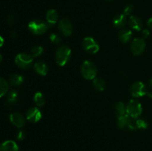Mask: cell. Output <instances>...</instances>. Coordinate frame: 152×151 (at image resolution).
Segmentation results:
<instances>
[{
    "mask_svg": "<svg viewBox=\"0 0 152 151\" xmlns=\"http://www.w3.org/2000/svg\"><path fill=\"white\" fill-rule=\"evenodd\" d=\"M81 73L86 79L93 80L97 75V68L93 62L86 60L81 65Z\"/></svg>",
    "mask_w": 152,
    "mask_h": 151,
    "instance_id": "cell-1",
    "label": "cell"
},
{
    "mask_svg": "<svg viewBox=\"0 0 152 151\" xmlns=\"http://www.w3.org/2000/svg\"><path fill=\"white\" fill-rule=\"evenodd\" d=\"M71 50L68 46H60L55 53V61L59 66H65L69 61Z\"/></svg>",
    "mask_w": 152,
    "mask_h": 151,
    "instance_id": "cell-2",
    "label": "cell"
},
{
    "mask_svg": "<svg viewBox=\"0 0 152 151\" xmlns=\"http://www.w3.org/2000/svg\"><path fill=\"white\" fill-rule=\"evenodd\" d=\"M49 25L44 21L39 19H34L28 23V30L30 32L35 35H42L47 32Z\"/></svg>",
    "mask_w": 152,
    "mask_h": 151,
    "instance_id": "cell-3",
    "label": "cell"
},
{
    "mask_svg": "<svg viewBox=\"0 0 152 151\" xmlns=\"http://www.w3.org/2000/svg\"><path fill=\"white\" fill-rule=\"evenodd\" d=\"M142 113V107L140 102L132 99L126 105V114L132 118H139Z\"/></svg>",
    "mask_w": 152,
    "mask_h": 151,
    "instance_id": "cell-4",
    "label": "cell"
},
{
    "mask_svg": "<svg viewBox=\"0 0 152 151\" xmlns=\"http://www.w3.org/2000/svg\"><path fill=\"white\" fill-rule=\"evenodd\" d=\"M34 62V57L28 53H19L15 57V64L16 66L23 70H26L31 67Z\"/></svg>",
    "mask_w": 152,
    "mask_h": 151,
    "instance_id": "cell-5",
    "label": "cell"
},
{
    "mask_svg": "<svg viewBox=\"0 0 152 151\" xmlns=\"http://www.w3.org/2000/svg\"><path fill=\"white\" fill-rule=\"evenodd\" d=\"M117 126L121 130H136L134 125V118H132L127 114L117 118Z\"/></svg>",
    "mask_w": 152,
    "mask_h": 151,
    "instance_id": "cell-6",
    "label": "cell"
},
{
    "mask_svg": "<svg viewBox=\"0 0 152 151\" xmlns=\"http://www.w3.org/2000/svg\"><path fill=\"white\" fill-rule=\"evenodd\" d=\"M130 93L133 97L140 98L145 96L148 93L146 86L142 81H135L130 87Z\"/></svg>",
    "mask_w": 152,
    "mask_h": 151,
    "instance_id": "cell-7",
    "label": "cell"
},
{
    "mask_svg": "<svg viewBox=\"0 0 152 151\" xmlns=\"http://www.w3.org/2000/svg\"><path fill=\"white\" fill-rule=\"evenodd\" d=\"M146 43L142 38H134L131 43V50L134 56H140L145 51Z\"/></svg>",
    "mask_w": 152,
    "mask_h": 151,
    "instance_id": "cell-8",
    "label": "cell"
},
{
    "mask_svg": "<svg viewBox=\"0 0 152 151\" xmlns=\"http://www.w3.org/2000/svg\"><path fill=\"white\" fill-rule=\"evenodd\" d=\"M83 47L91 54L97 53L99 50V44L92 37H86L83 41Z\"/></svg>",
    "mask_w": 152,
    "mask_h": 151,
    "instance_id": "cell-9",
    "label": "cell"
},
{
    "mask_svg": "<svg viewBox=\"0 0 152 151\" xmlns=\"http://www.w3.org/2000/svg\"><path fill=\"white\" fill-rule=\"evenodd\" d=\"M58 28L61 33L65 36H70L72 33L73 26L69 19H62L59 20Z\"/></svg>",
    "mask_w": 152,
    "mask_h": 151,
    "instance_id": "cell-10",
    "label": "cell"
},
{
    "mask_svg": "<svg viewBox=\"0 0 152 151\" xmlns=\"http://www.w3.org/2000/svg\"><path fill=\"white\" fill-rule=\"evenodd\" d=\"M42 116V114L40 110L36 107L30 108L26 113V119L30 122H37L41 119Z\"/></svg>",
    "mask_w": 152,
    "mask_h": 151,
    "instance_id": "cell-11",
    "label": "cell"
},
{
    "mask_svg": "<svg viewBox=\"0 0 152 151\" xmlns=\"http://www.w3.org/2000/svg\"><path fill=\"white\" fill-rule=\"evenodd\" d=\"M10 121L12 124L18 128H21L25 124V118L22 113L18 112L12 113L10 115Z\"/></svg>",
    "mask_w": 152,
    "mask_h": 151,
    "instance_id": "cell-12",
    "label": "cell"
},
{
    "mask_svg": "<svg viewBox=\"0 0 152 151\" xmlns=\"http://www.w3.org/2000/svg\"><path fill=\"white\" fill-rule=\"evenodd\" d=\"M129 25L132 29L136 31L142 30V21L139 17L135 16H131L129 19Z\"/></svg>",
    "mask_w": 152,
    "mask_h": 151,
    "instance_id": "cell-13",
    "label": "cell"
},
{
    "mask_svg": "<svg viewBox=\"0 0 152 151\" xmlns=\"http://www.w3.org/2000/svg\"><path fill=\"white\" fill-rule=\"evenodd\" d=\"M59 20V14L57 11L54 9H50L48 10L46 13V21H47L48 25L51 26V25H56Z\"/></svg>",
    "mask_w": 152,
    "mask_h": 151,
    "instance_id": "cell-14",
    "label": "cell"
},
{
    "mask_svg": "<svg viewBox=\"0 0 152 151\" xmlns=\"http://www.w3.org/2000/svg\"><path fill=\"white\" fill-rule=\"evenodd\" d=\"M0 151H19V146L12 140H7L0 144Z\"/></svg>",
    "mask_w": 152,
    "mask_h": 151,
    "instance_id": "cell-15",
    "label": "cell"
},
{
    "mask_svg": "<svg viewBox=\"0 0 152 151\" xmlns=\"http://www.w3.org/2000/svg\"><path fill=\"white\" fill-rule=\"evenodd\" d=\"M127 23V19L126 16L123 13H120V14L116 15L113 19V25L115 28L121 29L125 27V25Z\"/></svg>",
    "mask_w": 152,
    "mask_h": 151,
    "instance_id": "cell-16",
    "label": "cell"
},
{
    "mask_svg": "<svg viewBox=\"0 0 152 151\" xmlns=\"http://www.w3.org/2000/svg\"><path fill=\"white\" fill-rule=\"evenodd\" d=\"M118 38L121 42L128 43L132 40V31L127 28H123L120 30L118 34Z\"/></svg>",
    "mask_w": 152,
    "mask_h": 151,
    "instance_id": "cell-17",
    "label": "cell"
},
{
    "mask_svg": "<svg viewBox=\"0 0 152 151\" xmlns=\"http://www.w3.org/2000/svg\"><path fill=\"white\" fill-rule=\"evenodd\" d=\"M34 70L37 72V74L41 76H45L48 72V67L46 63L43 61H38L35 62L34 65Z\"/></svg>",
    "mask_w": 152,
    "mask_h": 151,
    "instance_id": "cell-18",
    "label": "cell"
},
{
    "mask_svg": "<svg viewBox=\"0 0 152 151\" xmlns=\"http://www.w3.org/2000/svg\"><path fill=\"white\" fill-rule=\"evenodd\" d=\"M23 81L24 78L22 77V76L19 75V74H13L10 76L8 80L9 84L13 87H18V86L21 85Z\"/></svg>",
    "mask_w": 152,
    "mask_h": 151,
    "instance_id": "cell-19",
    "label": "cell"
},
{
    "mask_svg": "<svg viewBox=\"0 0 152 151\" xmlns=\"http://www.w3.org/2000/svg\"><path fill=\"white\" fill-rule=\"evenodd\" d=\"M114 110H115L116 114L117 117L122 116L123 115L126 114V105L123 102H118L115 105L114 107Z\"/></svg>",
    "mask_w": 152,
    "mask_h": 151,
    "instance_id": "cell-20",
    "label": "cell"
},
{
    "mask_svg": "<svg viewBox=\"0 0 152 151\" xmlns=\"http://www.w3.org/2000/svg\"><path fill=\"white\" fill-rule=\"evenodd\" d=\"M9 90V83L4 78L0 77V98L5 96Z\"/></svg>",
    "mask_w": 152,
    "mask_h": 151,
    "instance_id": "cell-21",
    "label": "cell"
},
{
    "mask_svg": "<svg viewBox=\"0 0 152 151\" xmlns=\"http://www.w3.org/2000/svg\"><path fill=\"white\" fill-rule=\"evenodd\" d=\"M93 86L98 91H102L105 88V82L102 78H95L93 79Z\"/></svg>",
    "mask_w": 152,
    "mask_h": 151,
    "instance_id": "cell-22",
    "label": "cell"
},
{
    "mask_svg": "<svg viewBox=\"0 0 152 151\" xmlns=\"http://www.w3.org/2000/svg\"><path fill=\"white\" fill-rule=\"evenodd\" d=\"M34 101L35 102L36 105L38 107H42L45 105V96L41 92H37V93L34 94Z\"/></svg>",
    "mask_w": 152,
    "mask_h": 151,
    "instance_id": "cell-23",
    "label": "cell"
},
{
    "mask_svg": "<svg viewBox=\"0 0 152 151\" xmlns=\"http://www.w3.org/2000/svg\"><path fill=\"white\" fill-rule=\"evenodd\" d=\"M18 99V93L16 90H13L7 93V101L10 104L16 103Z\"/></svg>",
    "mask_w": 152,
    "mask_h": 151,
    "instance_id": "cell-24",
    "label": "cell"
},
{
    "mask_svg": "<svg viewBox=\"0 0 152 151\" xmlns=\"http://www.w3.org/2000/svg\"><path fill=\"white\" fill-rule=\"evenodd\" d=\"M134 125L136 129H146L148 127L147 121L142 118H134Z\"/></svg>",
    "mask_w": 152,
    "mask_h": 151,
    "instance_id": "cell-25",
    "label": "cell"
},
{
    "mask_svg": "<svg viewBox=\"0 0 152 151\" xmlns=\"http://www.w3.org/2000/svg\"><path fill=\"white\" fill-rule=\"evenodd\" d=\"M43 51H44V49L41 46H36V47H33L31 50V55L34 58L38 57L40 55L42 54Z\"/></svg>",
    "mask_w": 152,
    "mask_h": 151,
    "instance_id": "cell-26",
    "label": "cell"
},
{
    "mask_svg": "<svg viewBox=\"0 0 152 151\" xmlns=\"http://www.w3.org/2000/svg\"><path fill=\"white\" fill-rule=\"evenodd\" d=\"M49 38H50V41L55 44H59L61 42V40H62L60 36L57 33H51Z\"/></svg>",
    "mask_w": 152,
    "mask_h": 151,
    "instance_id": "cell-27",
    "label": "cell"
},
{
    "mask_svg": "<svg viewBox=\"0 0 152 151\" xmlns=\"http://www.w3.org/2000/svg\"><path fill=\"white\" fill-rule=\"evenodd\" d=\"M133 10H134L133 5H132V4H129V5H127L124 8V10H123V14H124L126 16H130V15L132 13V12H133Z\"/></svg>",
    "mask_w": 152,
    "mask_h": 151,
    "instance_id": "cell-28",
    "label": "cell"
},
{
    "mask_svg": "<svg viewBox=\"0 0 152 151\" xmlns=\"http://www.w3.org/2000/svg\"><path fill=\"white\" fill-rule=\"evenodd\" d=\"M150 36V31L148 29H143L142 30V32H141V36L143 39L147 38Z\"/></svg>",
    "mask_w": 152,
    "mask_h": 151,
    "instance_id": "cell-29",
    "label": "cell"
},
{
    "mask_svg": "<svg viewBox=\"0 0 152 151\" xmlns=\"http://www.w3.org/2000/svg\"><path fill=\"white\" fill-rule=\"evenodd\" d=\"M15 20H16V16H15L14 14H10L7 17V23L9 25H13L15 22Z\"/></svg>",
    "mask_w": 152,
    "mask_h": 151,
    "instance_id": "cell-30",
    "label": "cell"
},
{
    "mask_svg": "<svg viewBox=\"0 0 152 151\" xmlns=\"http://www.w3.org/2000/svg\"><path fill=\"white\" fill-rule=\"evenodd\" d=\"M25 133H24L22 130H20V131L18 132L17 136H16V138H17L18 140L22 141V140H23L24 139H25Z\"/></svg>",
    "mask_w": 152,
    "mask_h": 151,
    "instance_id": "cell-31",
    "label": "cell"
},
{
    "mask_svg": "<svg viewBox=\"0 0 152 151\" xmlns=\"http://www.w3.org/2000/svg\"><path fill=\"white\" fill-rule=\"evenodd\" d=\"M147 25H148V28L152 30V18H150L148 20V22H147Z\"/></svg>",
    "mask_w": 152,
    "mask_h": 151,
    "instance_id": "cell-32",
    "label": "cell"
},
{
    "mask_svg": "<svg viewBox=\"0 0 152 151\" xmlns=\"http://www.w3.org/2000/svg\"><path fill=\"white\" fill-rule=\"evenodd\" d=\"M4 44V38H3L2 36H0V47Z\"/></svg>",
    "mask_w": 152,
    "mask_h": 151,
    "instance_id": "cell-33",
    "label": "cell"
},
{
    "mask_svg": "<svg viewBox=\"0 0 152 151\" xmlns=\"http://www.w3.org/2000/svg\"><path fill=\"white\" fill-rule=\"evenodd\" d=\"M149 86H150V87H151L152 88V78L149 80Z\"/></svg>",
    "mask_w": 152,
    "mask_h": 151,
    "instance_id": "cell-34",
    "label": "cell"
},
{
    "mask_svg": "<svg viewBox=\"0 0 152 151\" xmlns=\"http://www.w3.org/2000/svg\"><path fill=\"white\" fill-rule=\"evenodd\" d=\"M1 61H2V55H1V53H0V63H1Z\"/></svg>",
    "mask_w": 152,
    "mask_h": 151,
    "instance_id": "cell-35",
    "label": "cell"
},
{
    "mask_svg": "<svg viewBox=\"0 0 152 151\" xmlns=\"http://www.w3.org/2000/svg\"><path fill=\"white\" fill-rule=\"evenodd\" d=\"M106 1H110V0H106Z\"/></svg>",
    "mask_w": 152,
    "mask_h": 151,
    "instance_id": "cell-36",
    "label": "cell"
}]
</instances>
